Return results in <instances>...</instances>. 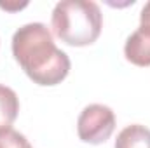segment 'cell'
<instances>
[{"mask_svg": "<svg viewBox=\"0 0 150 148\" xmlns=\"http://www.w3.org/2000/svg\"><path fill=\"white\" fill-rule=\"evenodd\" d=\"M12 54L38 85H56L70 72L68 56L56 47L49 28L42 23H28L14 33Z\"/></svg>", "mask_w": 150, "mask_h": 148, "instance_id": "cell-1", "label": "cell"}, {"mask_svg": "<svg viewBox=\"0 0 150 148\" xmlns=\"http://www.w3.org/2000/svg\"><path fill=\"white\" fill-rule=\"evenodd\" d=\"M52 30L54 35L65 44L84 47L101 33V11L98 4L89 0H63L56 4L52 11Z\"/></svg>", "mask_w": 150, "mask_h": 148, "instance_id": "cell-2", "label": "cell"}, {"mask_svg": "<svg viewBox=\"0 0 150 148\" xmlns=\"http://www.w3.org/2000/svg\"><path fill=\"white\" fill-rule=\"evenodd\" d=\"M115 129V115L105 105H89L79 115V138L91 145L105 143Z\"/></svg>", "mask_w": 150, "mask_h": 148, "instance_id": "cell-3", "label": "cell"}, {"mask_svg": "<svg viewBox=\"0 0 150 148\" xmlns=\"http://www.w3.org/2000/svg\"><path fill=\"white\" fill-rule=\"evenodd\" d=\"M124 54L127 61L136 66H150V25H140V28L127 38Z\"/></svg>", "mask_w": 150, "mask_h": 148, "instance_id": "cell-4", "label": "cell"}, {"mask_svg": "<svg viewBox=\"0 0 150 148\" xmlns=\"http://www.w3.org/2000/svg\"><path fill=\"white\" fill-rule=\"evenodd\" d=\"M115 148H150V129L140 124L127 125L119 132Z\"/></svg>", "mask_w": 150, "mask_h": 148, "instance_id": "cell-5", "label": "cell"}, {"mask_svg": "<svg viewBox=\"0 0 150 148\" xmlns=\"http://www.w3.org/2000/svg\"><path fill=\"white\" fill-rule=\"evenodd\" d=\"M19 111V101L11 87L0 85V129H9Z\"/></svg>", "mask_w": 150, "mask_h": 148, "instance_id": "cell-6", "label": "cell"}, {"mask_svg": "<svg viewBox=\"0 0 150 148\" xmlns=\"http://www.w3.org/2000/svg\"><path fill=\"white\" fill-rule=\"evenodd\" d=\"M28 145V140L14 129H0V148H23Z\"/></svg>", "mask_w": 150, "mask_h": 148, "instance_id": "cell-7", "label": "cell"}, {"mask_svg": "<svg viewBox=\"0 0 150 148\" xmlns=\"http://www.w3.org/2000/svg\"><path fill=\"white\" fill-rule=\"evenodd\" d=\"M0 7H2V9H5V11H16V9L26 7V2H25V4H19V5H9V4H0Z\"/></svg>", "mask_w": 150, "mask_h": 148, "instance_id": "cell-8", "label": "cell"}, {"mask_svg": "<svg viewBox=\"0 0 150 148\" xmlns=\"http://www.w3.org/2000/svg\"><path fill=\"white\" fill-rule=\"evenodd\" d=\"M23 148H32V147H30V145H26V147H23Z\"/></svg>", "mask_w": 150, "mask_h": 148, "instance_id": "cell-9", "label": "cell"}]
</instances>
